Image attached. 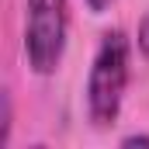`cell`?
Here are the masks:
<instances>
[{
  "label": "cell",
  "mask_w": 149,
  "mask_h": 149,
  "mask_svg": "<svg viewBox=\"0 0 149 149\" xmlns=\"http://www.w3.org/2000/svg\"><path fill=\"white\" fill-rule=\"evenodd\" d=\"M121 146H149V135H125Z\"/></svg>",
  "instance_id": "cell-6"
},
{
  "label": "cell",
  "mask_w": 149,
  "mask_h": 149,
  "mask_svg": "<svg viewBox=\"0 0 149 149\" xmlns=\"http://www.w3.org/2000/svg\"><path fill=\"white\" fill-rule=\"evenodd\" d=\"M128 76H132V42L121 28H111L101 38L90 73H87V114L97 128H111L121 114L125 104V90H128Z\"/></svg>",
  "instance_id": "cell-1"
},
{
  "label": "cell",
  "mask_w": 149,
  "mask_h": 149,
  "mask_svg": "<svg viewBox=\"0 0 149 149\" xmlns=\"http://www.w3.org/2000/svg\"><path fill=\"white\" fill-rule=\"evenodd\" d=\"M70 35V0H24V56L35 76L63 66Z\"/></svg>",
  "instance_id": "cell-2"
},
{
  "label": "cell",
  "mask_w": 149,
  "mask_h": 149,
  "mask_svg": "<svg viewBox=\"0 0 149 149\" xmlns=\"http://www.w3.org/2000/svg\"><path fill=\"white\" fill-rule=\"evenodd\" d=\"M10 128H14V101L10 90H0V146H10Z\"/></svg>",
  "instance_id": "cell-3"
},
{
  "label": "cell",
  "mask_w": 149,
  "mask_h": 149,
  "mask_svg": "<svg viewBox=\"0 0 149 149\" xmlns=\"http://www.w3.org/2000/svg\"><path fill=\"white\" fill-rule=\"evenodd\" d=\"M135 45H139V56L149 63V10L142 14V21H139V31H135Z\"/></svg>",
  "instance_id": "cell-4"
},
{
  "label": "cell",
  "mask_w": 149,
  "mask_h": 149,
  "mask_svg": "<svg viewBox=\"0 0 149 149\" xmlns=\"http://www.w3.org/2000/svg\"><path fill=\"white\" fill-rule=\"evenodd\" d=\"M83 3H87L90 14H104V10H111V7H114V0H83Z\"/></svg>",
  "instance_id": "cell-5"
}]
</instances>
